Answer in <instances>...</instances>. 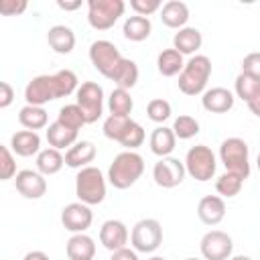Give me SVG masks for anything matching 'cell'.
Masks as SVG:
<instances>
[{
    "instance_id": "681fc988",
    "label": "cell",
    "mask_w": 260,
    "mask_h": 260,
    "mask_svg": "<svg viewBox=\"0 0 260 260\" xmlns=\"http://www.w3.org/2000/svg\"><path fill=\"white\" fill-rule=\"evenodd\" d=\"M148 260H167V258H162V256H152V258H148Z\"/></svg>"
},
{
    "instance_id": "8fae6325",
    "label": "cell",
    "mask_w": 260,
    "mask_h": 260,
    "mask_svg": "<svg viewBox=\"0 0 260 260\" xmlns=\"http://www.w3.org/2000/svg\"><path fill=\"white\" fill-rule=\"evenodd\" d=\"M201 256L205 260H230L234 252V240L221 230H209L201 238Z\"/></svg>"
},
{
    "instance_id": "4316f807",
    "label": "cell",
    "mask_w": 260,
    "mask_h": 260,
    "mask_svg": "<svg viewBox=\"0 0 260 260\" xmlns=\"http://www.w3.org/2000/svg\"><path fill=\"white\" fill-rule=\"evenodd\" d=\"M183 67H185V61L177 49H165L156 57V69L162 77H175L183 71Z\"/></svg>"
},
{
    "instance_id": "6da1fadb",
    "label": "cell",
    "mask_w": 260,
    "mask_h": 260,
    "mask_svg": "<svg viewBox=\"0 0 260 260\" xmlns=\"http://www.w3.org/2000/svg\"><path fill=\"white\" fill-rule=\"evenodd\" d=\"M77 75L71 69H59L53 75H37L24 87L26 106H45L57 98H67L77 91Z\"/></svg>"
},
{
    "instance_id": "4dcf8cb0",
    "label": "cell",
    "mask_w": 260,
    "mask_h": 260,
    "mask_svg": "<svg viewBox=\"0 0 260 260\" xmlns=\"http://www.w3.org/2000/svg\"><path fill=\"white\" fill-rule=\"evenodd\" d=\"M108 108H110V114H116V116H130L132 108H134V102L130 98V91L128 89H122V87H116L112 89L110 98H108Z\"/></svg>"
},
{
    "instance_id": "484cf974",
    "label": "cell",
    "mask_w": 260,
    "mask_h": 260,
    "mask_svg": "<svg viewBox=\"0 0 260 260\" xmlns=\"http://www.w3.org/2000/svg\"><path fill=\"white\" fill-rule=\"evenodd\" d=\"M122 32H124V39L132 41V43H140V41H146L152 32V22L150 18L146 16H128L124 20V26H122Z\"/></svg>"
},
{
    "instance_id": "5bb4252c",
    "label": "cell",
    "mask_w": 260,
    "mask_h": 260,
    "mask_svg": "<svg viewBox=\"0 0 260 260\" xmlns=\"http://www.w3.org/2000/svg\"><path fill=\"white\" fill-rule=\"evenodd\" d=\"M14 183H16V191L24 199H41L47 193L45 175H41L39 171H30V169L18 171Z\"/></svg>"
},
{
    "instance_id": "ee69618b",
    "label": "cell",
    "mask_w": 260,
    "mask_h": 260,
    "mask_svg": "<svg viewBox=\"0 0 260 260\" xmlns=\"http://www.w3.org/2000/svg\"><path fill=\"white\" fill-rule=\"evenodd\" d=\"M110 260H138V254H136V250H130V248H122V250H116V252H112Z\"/></svg>"
},
{
    "instance_id": "83f0119b",
    "label": "cell",
    "mask_w": 260,
    "mask_h": 260,
    "mask_svg": "<svg viewBox=\"0 0 260 260\" xmlns=\"http://www.w3.org/2000/svg\"><path fill=\"white\" fill-rule=\"evenodd\" d=\"M110 79L116 83V87H122V89H132L138 81V65L132 61V59H122L118 63V67L114 69V73L110 75Z\"/></svg>"
},
{
    "instance_id": "ba28073f",
    "label": "cell",
    "mask_w": 260,
    "mask_h": 260,
    "mask_svg": "<svg viewBox=\"0 0 260 260\" xmlns=\"http://www.w3.org/2000/svg\"><path fill=\"white\" fill-rule=\"evenodd\" d=\"M185 169L187 173L195 179V181H209L213 175H215V169H217V160H215V154L211 152L209 146L205 144H195L187 150V156H185Z\"/></svg>"
},
{
    "instance_id": "f907efd6",
    "label": "cell",
    "mask_w": 260,
    "mask_h": 260,
    "mask_svg": "<svg viewBox=\"0 0 260 260\" xmlns=\"http://www.w3.org/2000/svg\"><path fill=\"white\" fill-rule=\"evenodd\" d=\"M256 162H258V169H260V152H258V158H256Z\"/></svg>"
},
{
    "instance_id": "bcb514c9",
    "label": "cell",
    "mask_w": 260,
    "mask_h": 260,
    "mask_svg": "<svg viewBox=\"0 0 260 260\" xmlns=\"http://www.w3.org/2000/svg\"><path fill=\"white\" fill-rule=\"evenodd\" d=\"M57 6L61 10H77L81 8V0H75V2H63V0H57Z\"/></svg>"
},
{
    "instance_id": "5b68a950",
    "label": "cell",
    "mask_w": 260,
    "mask_h": 260,
    "mask_svg": "<svg viewBox=\"0 0 260 260\" xmlns=\"http://www.w3.org/2000/svg\"><path fill=\"white\" fill-rule=\"evenodd\" d=\"M75 195L85 205H100L106 199V179L98 167L79 169L75 177Z\"/></svg>"
},
{
    "instance_id": "ab89813d",
    "label": "cell",
    "mask_w": 260,
    "mask_h": 260,
    "mask_svg": "<svg viewBox=\"0 0 260 260\" xmlns=\"http://www.w3.org/2000/svg\"><path fill=\"white\" fill-rule=\"evenodd\" d=\"M130 8L138 14V16H150V14H154L156 10H160L162 8V4H160V0H130Z\"/></svg>"
},
{
    "instance_id": "d4e9b609",
    "label": "cell",
    "mask_w": 260,
    "mask_h": 260,
    "mask_svg": "<svg viewBox=\"0 0 260 260\" xmlns=\"http://www.w3.org/2000/svg\"><path fill=\"white\" fill-rule=\"evenodd\" d=\"M47 142H49V146H53L57 150H63V148L69 150L77 142V132L55 120L53 124L47 126Z\"/></svg>"
},
{
    "instance_id": "cb8c5ba5",
    "label": "cell",
    "mask_w": 260,
    "mask_h": 260,
    "mask_svg": "<svg viewBox=\"0 0 260 260\" xmlns=\"http://www.w3.org/2000/svg\"><path fill=\"white\" fill-rule=\"evenodd\" d=\"M150 150L152 154L156 156H169L173 150H175V144H177V136L173 132V128H167V126H156L150 134Z\"/></svg>"
},
{
    "instance_id": "7bdbcfd3",
    "label": "cell",
    "mask_w": 260,
    "mask_h": 260,
    "mask_svg": "<svg viewBox=\"0 0 260 260\" xmlns=\"http://www.w3.org/2000/svg\"><path fill=\"white\" fill-rule=\"evenodd\" d=\"M12 102H14V89H12V85L8 81H2L0 83V108L6 110Z\"/></svg>"
},
{
    "instance_id": "ffe728a7",
    "label": "cell",
    "mask_w": 260,
    "mask_h": 260,
    "mask_svg": "<svg viewBox=\"0 0 260 260\" xmlns=\"http://www.w3.org/2000/svg\"><path fill=\"white\" fill-rule=\"evenodd\" d=\"M160 20L169 28H185L189 20V6L181 0H169L160 8Z\"/></svg>"
},
{
    "instance_id": "7a4b0ae2",
    "label": "cell",
    "mask_w": 260,
    "mask_h": 260,
    "mask_svg": "<svg viewBox=\"0 0 260 260\" xmlns=\"http://www.w3.org/2000/svg\"><path fill=\"white\" fill-rule=\"evenodd\" d=\"M144 173V158L136 150H124L114 156L108 169V181L116 189L132 187Z\"/></svg>"
},
{
    "instance_id": "d6a6232c",
    "label": "cell",
    "mask_w": 260,
    "mask_h": 260,
    "mask_svg": "<svg viewBox=\"0 0 260 260\" xmlns=\"http://www.w3.org/2000/svg\"><path fill=\"white\" fill-rule=\"evenodd\" d=\"M242 185H244V179L240 175H234V173H223L217 177L215 181V191L219 193V197H236L240 191H242Z\"/></svg>"
},
{
    "instance_id": "2e32d148",
    "label": "cell",
    "mask_w": 260,
    "mask_h": 260,
    "mask_svg": "<svg viewBox=\"0 0 260 260\" xmlns=\"http://www.w3.org/2000/svg\"><path fill=\"white\" fill-rule=\"evenodd\" d=\"M234 93L225 87H211V89H205L203 91V98H201V106L203 110L211 112V114H225L234 108Z\"/></svg>"
},
{
    "instance_id": "9c48e42d",
    "label": "cell",
    "mask_w": 260,
    "mask_h": 260,
    "mask_svg": "<svg viewBox=\"0 0 260 260\" xmlns=\"http://www.w3.org/2000/svg\"><path fill=\"white\" fill-rule=\"evenodd\" d=\"M75 95H77L75 104L81 108L85 122L87 124L98 122L104 114V89H102V85L95 81H83L77 87Z\"/></svg>"
},
{
    "instance_id": "e575fe53",
    "label": "cell",
    "mask_w": 260,
    "mask_h": 260,
    "mask_svg": "<svg viewBox=\"0 0 260 260\" xmlns=\"http://www.w3.org/2000/svg\"><path fill=\"white\" fill-rule=\"evenodd\" d=\"M173 132L179 140H189V138L199 134V122L189 114H181L173 122Z\"/></svg>"
},
{
    "instance_id": "7c38bea8",
    "label": "cell",
    "mask_w": 260,
    "mask_h": 260,
    "mask_svg": "<svg viewBox=\"0 0 260 260\" xmlns=\"http://www.w3.org/2000/svg\"><path fill=\"white\" fill-rule=\"evenodd\" d=\"M185 175H187L185 162H181L175 156H162L152 167V179L162 189H173V187L181 185L183 179H185Z\"/></svg>"
},
{
    "instance_id": "9a60e30c",
    "label": "cell",
    "mask_w": 260,
    "mask_h": 260,
    "mask_svg": "<svg viewBox=\"0 0 260 260\" xmlns=\"http://www.w3.org/2000/svg\"><path fill=\"white\" fill-rule=\"evenodd\" d=\"M130 240V234H128V228L124 221L120 219H108L102 223L100 228V242L106 250L110 252H116V250H122L126 248Z\"/></svg>"
},
{
    "instance_id": "8d00e7d4",
    "label": "cell",
    "mask_w": 260,
    "mask_h": 260,
    "mask_svg": "<svg viewBox=\"0 0 260 260\" xmlns=\"http://www.w3.org/2000/svg\"><path fill=\"white\" fill-rule=\"evenodd\" d=\"M144 138H146V134H144V128L138 124V122H130V126H128V130L124 132V136L120 138V144L126 148V150H136L138 146H142V142H144Z\"/></svg>"
},
{
    "instance_id": "c3c4849f",
    "label": "cell",
    "mask_w": 260,
    "mask_h": 260,
    "mask_svg": "<svg viewBox=\"0 0 260 260\" xmlns=\"http://www.w3.org/2000/svg\"><path fill=\"white\" fill-rule=\"evenodd\" d=\"M230 260H252L250 256H244V254H238V256H232Z\"/></svg>"
},
{
    "instance_id": "f35d334b",
    "label": "cell",
    "mask_w": 260,
    "mask_h": 260,
    "mask_svg": "<svg viewBox=\"0 0 260 260\" xmlns=\"http://www.w3.org/2000/svg\"><path fill=\"white\" fill-rule=\"evenodd\" d=\"M16 175V162L12 156V150L8 146H0V179L8 181Z\"/></svg>"
},
{
    "instance_id": "b9f144b4",
    "label": "cell",
    "mask_w": 260,
    "mask_h": 260,
    "mask_svg": "<svg viewBox=\"0 0 260 260\" xmlns=\"http://www.w3.org/2000/svg\"><path fill=\"white\" fill-rule=\"evenodd\" d=\"M26 0H0V12L4 16H18L26 10Z\"/></svg>"
},
{
    "instance_id": "277c9868",
    "label": "cell",
    "mask_w": 260,
    "mask_h": 260,
    "mask_svg": "<svg viewBox=\"0 0 260 260\" xmlns=\"http://www.w3.org/2000/svg\"><path fill=\"white\" fill-rule=\"evenodd\" d=\"M219 160L228 173L240 175L244 181L250 177V148L246 140L238 136L225 138L219 146Z\"/></svg>"
},
{
    "instance_id": "e0dca14e",
    "label": "cell",
    "mask_w": 260,
    "mask_h": 260,
    "mask_svg": "<svg viewBox=\"0 0 260 260\" xmlns=\"http://www.w3.org/2000/svg\"><path fill=\"white\" fill-rule=\"evenodd\" d=\"M197 215L205 225H217L225 217V201L219 195H205L197 205Z\"/></svg>"
},
{
    "instance_id": "7dc6e473",
    "label": "cell",
    "mask_w": 260,
    "mask_h": 260,
    "mask_svg": "<svg viewBox=\"0 0 260 260\" xmlns=\"http://www.w3.org/2000/svg\"><path fill=\"white\" fill-rule=\"evenodd\" d=\"M22 260H49V256H47L43 250H32V252H28Z\"/></svg>"
},
{
    "instance_id": "30bf717a",
    "label": "cell",
    "mask_w": 260,
    "mask_h": 260,
    "mask_svg": "<svg viewBox=\"0 0 260 260\" xmlns=\"http://www.w3.org/2000/svg\"><path fill=\"white\" fill-rule=\"evenodd\" d=\"M124 57L120 55L118 47L112 43V41H106V39H100V41H93L89 45V61L91 65L104 75L110 79V75L114 73V69L118 67V63L122 61Z\"/></svg>"
},
{
    "instance_id": "d6986e66",
    "label": "cell",
    "mask_w": 260,
    "mask_h": 260,
    "mask_svg": "<svg viewBox=\"0 0 260 260\" xmlns=\"http://www.w3.org/2000/svg\"><path fill=\"white\" fill-rule=\"evenodd\" d=\"M10 148L18 156H32L41 152V136L35 130H18L10 136Z\"/></svg>"
},
{
    "instance_id": "74e56055",
    "label": "cell",
    "mask_w": 260,
    "mask_h": 260,
    "mask_svg": "<svg viewBox=\"0 0 260 260\" xmlns=\"http://www.w3.org/2000/svg\"><path fill=\"white\" fill-rule=\"evenodd\" d=\"M146 114H148V118H150L152 122L162 124L165 120L171 118V104H169L167 100H162V98H154V100L148 102Z\"/></svg>"
},
{
    "instance_id": "836d02e7",
    "label": "cell",
    "mask_w": 260,
    "mask_h": 260,
    "mask_svg": "<svg viewBox=\"0 0 260 260\" xmlns=\"http://www.w3.org/2000/svg\"><path fill=\"white\" fill-rule=\"evenodd\" d=\"M57 122H61L63 126H67V128H71V130H79L83 124H87L85 122V116H83V112H81V108L77 106V104H67V106H63L61 110H59V114H57Z\"/></svg>"
},
{
    "instance_id": "60d3db41",
    "label": "cell",
    "mask_w": 260,
    "mask_h": 260,
    "mask_svg": "<svg viewBox=\"0 0 260 260\" xmlns=\"http://www.w3.org/2000/svg\"><path fill=\"white\" fill-rule=\"evenodd\" d=\"M242 73H248V75L260 79V51L248 53V55L242 59Z\"/></svg>"
},
{
    "instance_id": "f546056e",
    "label": "cell",
    "mask_w": 260,
    "mask_h": 260,
    "mask_svg": "<svg viewBox=\"0 0 260 260\" xmlns=\"http://www.w3.org/2000/svg\"><path fill=\"white\" fill-rule=\"evenodd\" d=\"M18 122L26 128V130H41V128H47L49 124V116L45 112V108L41 106H24L20 112H18Z\"/></svg>"
},
{
    "instance_id": "4fadbf2b",
    "label": "cell",
    "mask_w": 260,
    "mask_h": 260,
    "mask_svg": "<svg viewBox=\"0 0 260 260\" xmlns=\"http://www.w3.org/2000/svg\"><path fill=\"white\" fill-rule=\"evenodd\" d=\"M91 221H93V213H91L89 205H85L81 201L69 203L61 211V223L71 234H85L87 228L91 225Z\"/></svg>"
},
{
    "instance_id": "1f68e13d",
    "label": "cell",
    "mask_w": 260,
    "mask_h": 260,
    "mask_svg": "<svg viewBox=\"0 0 260 260\" xmlns=\"http://www.w3.org/2000/svg\"><path fill=\"white\" fill-rule=\"evenodd\" d=\"M130 122H132L130 116H116V114H110V116L104 120V136L110 138V140L120 142V138H122L124 132L128 130Z\"/></svg>"
},
{
    "instance_id": "d590c367",
    "label": "cell",
    "mask_w": 260,
    "mask_h": 260,
    "mask_svg": "<svg viewBox=\"0 0 260 260\" xmlns=\"http://www.w3.org/2000/svg\"><path fill=\"white\" fill-rule=\"evenodd\" d=\"M256 93H260V79L248 73H240L236 77V95L248 104Z\"/></svg>"
},
{
    "instance_id": "3957f363",
    "label": "cell",
    "mask_w": 260,
    "mask_h": 260,
    "mask_svg": "<svg viewBox=\"0 0 260 260\" xmlns=\"http://www.w3.org/2000/svg\"><path fill=\"white\" fill-rule=\"evenodd\" d=\"M209 77H211V59L207 55H193L179 73L177 83L185 95H199L205 91Z\"/></svg>"
},
{
    "instance_id": "ac0fdd59",
    "label": "cell",
    "mask_w": 260,
    "mask_h": 260,
    "mask_svg": "<svg viewBox=\"0 0 260 260\" xmlns=\"http://www.w3.org/2000/svg\"><path fill=\"white\" fill-rule=\"evenodd\" d=\"M98 150L95 144L89 140H77L67 152H65V165L71 169H85L89 162H93Z\"/></svg>"
},
{
    "instance_id": "816d5d0a",
    "label": "cell",
    "mask_w": 260,
    "mask_h": 260,
    "mask_svg": "<svg viewBox=\"0 0 260 260\" xmlns=\"http://www.w3.org/2000/svg\"><path fill=\"white\" fill-rule=\"evenodd\" d=\"M185 260H199V258H185Z\"/></svg>"
},
{
    "instance_id": "52a82bcc",
    "label": "cell",
    "mask_w": 260,
    "mask_h": 260,
    "mask_svg": "<svg viewBox=\"0 0 260 260\" xmlns=\"http://www.w3.org/2000/svg\"><path fill=\"white\" fill-rule=\"evenodd\" d=\"M130 244L136 252L150 254L162 244V225L154 217H144L134 223L130 232Z\"/></svg>"
},
{
    "instance_id": "44dd1931",
    "label": "cell",
    "mask_w": 260,
    "mask_h": 260,
    "mask_svg": "<svg viewBox=\"0 0 260 260\" xmlns=\"http://www.w3.org/2000/svg\"><path fill=\"white\" fill-rule=\"evenodd\" d=\"M49 47L59 55H69L75 47V32L65 24H55L47 30Z\"/></svg>"
},
{
    "instance_id": "f1b7e54d",
    "label": "cell",
    "mask_w": 260,
    "mask_h": 260,
    "mask_svg": "<svg viewBox=\"0 0 260 260\" xmlns=\"http://www.w3.org/2000/svg\"><path fill=\"white\" fill-rule=\"evenodd\" d=\"M65 165V156L61 154V150L49 146V148H43L39 154H37V171L41 175H57Z\"/></svg>"
},
{
    "instance_id": "8992f818",
    "label": "cell",
    "mask_w": 260,
    "mask_h": 260,
    "mask_svg": "<svg viewBox=\"0 0 260 260\" xmlns=\"http://www.w3.org/2000/svg\"><path fill=\"white\" fill-rule=\"evenodd\" d=\"M124 10V0H87V22L95 30H108L118 22Z\"/></svg>"
},
{
    "instance_id": "f6af8a7d",
    "label": "cell",
    "mask_w": 260,
    "mask_h": 260,
    "mask_svg": "<svg viewBox=\"0 0 260 260\" xmlns=\"http://www.w3.org/2000/svg\"><path fill=\"white\" fill-rule=\"evenodd\" d=\"M248 108H250V112H252L254 116H258V118H260V93H256V95L248 102Z\"/></svg>"
},
{
    "instance_id": "7402d4cb",
    "label": "cell",
    "mask_w": 260,
    "mask_h": 260,
    "mask_svg": "<svg viewBox=\"0 0 260 260\" xmlns=\"http://www.w3.org/2000/svg\"><path fill=\"white\" fill-rule=\"evenodd\" d=\"M65 252H67L69 260H93V256H95V242L87 234H73L67 240Z\"/></svg>"
},
{
    "instance_id": "603a6c76",
    "label": "cell",
    "mask_w": 260,
    "mask_h": 260,
    "mask_svg": "<svg viewBox=\"0 0 260 260\" xmlns=\"http://www.w3.org/2000/svg\"><path fill=\"white\" fill-rule=\"evenodd\" d=\"M201 43H203V37L199 32V28H195V26H185V28L177 30L173 37V49H177L181 55L197 53L201 49Z\"/></svg>"
}]
</instances>
